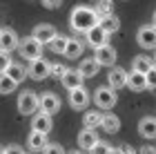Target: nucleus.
I'll list each match as a JSON object with an SVG mask.
<instances>
[{
  "instance_id": "f257e3e1",
  "label": "nucleus",
  "mask_w": 156,
  "mask_h": 154,
  "mask_svg": "<svg viewBox=\"0 0 156 154\" xmlns=\"http://www.w3.org/2000/svg\"><path fill=\"white\" fill-rule=\"evenodd\" d=\"M98 23V13L96 9H91V7H76V9L72 11V16H69V25H72V29L78 31V34H85L89 29V27H94Z\"/></svg>"
},
{
  "instance_id": "e433bc0d",
  "label": "nucleus",
  "mask_w": 156,
  "mask_h": 154,
  "mask_svg": "<svg viewBox=\"0 0 156 154\" xmlns=\"http://www.w3.org/2000/svg\"><path fill=\"white\" fill-rule=\"evenodd\" d=\"M116 152H125V154H132V152H134V148H132V145H120V148H118Z\"/></svg>"
},
{
  "instance_id": "f704fd0d",
  "label": "nucleus",
  "mask_w": 156,
  "mask_h": 154,
  "mask_svg": "<svg viewBox=\"0 0 156 154\" xmlns=\"http://www.w3.org/2000/svg\"><path fill=\"white\" fill-rule=\"evenodd\" d=\"M60 2H62V0H42V5H45L47 9H58Z\"/></svg>"
},
{
  "instance_id": "c9c22d12",
  "label": "nucleus",
  "mask_w": 156,
  "mask_h": 154,
  "mask_svg": "<svg viewBox=\"0 0 156 154\" xmlns=\"http://www.w3.org/2000/svg\"><path fill=\"white\" fill-rule=\"evenodd\" d=\"M2 152H7V154H23V148H20V145H9V148H5Z\"/></svg>"
},
{
  "instance_id": "2f4dec72",
  "label": "nucleus",
  "mask_w": 156,
  "mask_h": 154,
  "mask_svg": "<svg viewBox=\"0 0 156 154\" xmlns=\"http://www.w3.org/2000/svg\"><path fill=\"white\" fill-rule=\"evenodd\" d=\"M112 11V0H98V7H96V13L103 16V13H109Z\"/></svg>"
},
{
  "instance_id": "72a5a7b5",
  "label": "nucleus",
  "mask_w": 156,
  "mask_h": 154,
  "mask_svg": "<svg viewBox=\"0 0 156 154\" xmlns=\"http://www.w3.org/2000/svg\"><path fill=\"white\" fill-rule=\"evenodd\" d=\"M145 76H147V87H156V65H152V69Z\"/></svg>"
},
{
  "instance_id": "4c0bfd02",
  "label": "nucleus",
  "mask_w": 156,
  "mask_h": 154,
  "mask_svg": "<svg viewBox=\"0 0 156 154\" xmlns=\"http://www.w3.org/2000/svg\"><path fill=\"white\" fill-rule=\"evenodd\" d=\"M152 25H154V27H156V11H154V23H152Z\"/></svg>"
},
{
  "instance_id": "f3484780",
  "label": "nucleus",
  "mask_w": 156,
  "mask_h": 154,
  "mask_svg": "<svg viewBox=\"0 0 156 154\" xmlns=\"http://www.w3.org/2000/svg\"><path fill=\"white\" fill-rule=\"evenodd\" d=\"M83 52H85V45L80 43V40L67 36V45H65V52H62V56H65V58H80Z\"/></svg>"
},
{
  "instance_id": "7ed1b4c3",
  "label": "nucleus",
  "mask_w": 156,
  "mask_h": 154,
  "mask_svg": "<svg viewBox=\"0 0 156 154\" xmlns=\"http://www.w3.org/2000/svg\"><path fill=\"white\" fill-rule=\"evenodd\" d=\"M18 52H20V56L27 58V60L38 58V56H42V43H38L34 36L20 38V40H18Z\"/></svg>"
},
{
  "instance_id": "7c9ffc66",
  "label": "nucleus",
  "mask_w": 156,
  "mask_h": 154,
  "mask_svg": "<svg viewBox=\"0 0 156 154\" xmlns=\"http://www.w3.org/2000/svg\"><path fill=\"white\" fill-rule=\"evenodd\" d=\"M42 152H49V154H62V152H65V148H62L60 143H45Z\"/></svg>"
},
{
  "instance_id": "1a4fd4ad",
  "label": "nucleus",
  "mask_w": 156,
  "mask_h": 154,
  "mask_svg": "<svg viewBox=\"0 0 156 154\" xmlns=\"http://www.w3.org/2000/svg\"><path fill=\"white\" fill-rule=\"evenodd\" d=\"M38 107L42 112H47V114H56V112H60V98L56 96L54 92H42L38 96Z\"/></svg>"
},
{
  "instance_id": "473e14b6",
  "label": "nucleus",
  "mask_w": 156,
  "mask_h": 154,
  "mask_svg": "<svg viewBox=\"0 0 156 154\" xmlns=\"http://www.w3.org/2000/svg\"><path fill=\"white\" fill-rule=\"evenodd\" d=\"M9 63H11L9 52H2V49H0V74H2L5 69H7V65H9Z\"/></svg>"
},
{
  "instance_id": "ddd939ff",
  "label": "nucleus",
  "mask_w": 156,
  "mask_h": 154,
  "mask_svg": "<svg viewBox=\"0 0 156 154\" xmlns=\"http://www.w3.org/2000/svg\"><path fill=\"white\" fill-rule=\"evenodd\" d=\"M51 114H47V112H34V118H31V130H38V132H45V134H49L51 132Z\"/></svg>"
},
{
  "instance_id": "cd10ccee",
  "label": "nucleus",
  "mask_w": 156,
  "mask_h": 154,
  "mask_svg": "<svg viewBox=\"0 0 156 154\" xmlns=\"http://www.w3.org/2000/svg\"><path fill=\"white\" fill-rule=\"evenodd\" d=\"M49 49H51L54 54H62L65 52V45H67V36H62V34H56V36L49 40Z\"/></svg>"
},
{
  "instance_id": "0eeeda50",
  "label": "nucleus",
  "mask_w": 156,
  "mask_h": 154,
  "mask_svg": "<svg viewBox=\"0 0 156 154\" xmlns=\"http://www.w3.org/2000/svg\"><path fill=\"white\" fill-rule=\"evenodd\" d=\"M136 40L143 49H156V27L154 25H143L136 34Z\"/></svg>"
},
{
  "instance_id": "58836bf2",
  "label": "nucleus",
  "mask_w": 156,
  "mask_h": 154,
  "mask_svg": "<svg viewBox=\"0 0 156 154\" xmlns=\"http://www.w3.org/2000/svg\"><path fill=\"white\" fill-rule=\"evenodd\" d=\"M154 60H156V56H154Z\"/></svg>"
},
{
  "instance_id": "412c9836",
  "label": "nucleus",
  "mask_w": 156,
  "mask_h": 154,
  "mask_svg": "<svg viewBox=\"0 0 156 154\" xmlns=\"http://www.w3.org/2000/svg\"><path fill=\"white\" fill-rule=\"evenodd\" d=\"M96 141H98V136H96V132L91 130V127H85L80 134H78V148L85 150V152H89L91 145H94Z\"/></svg>"
},
{
  "instance_id": "a211bd4d",
  "label": "nucleus",
  "mask_w": 156,
  "mask_h": 154,
  "mask_svg": "<svg viewBox=\"0 0 156 154\" xmlns=\"http://www.w3.org/2000/svg\"><path fill=\"white\" fill-rule=\"evenodd\" d=\"M138 134L143 138H156V118L154 116H145L138 123Z\"/></svg>"
},
{
  "instance_id": "6ab92c4d",
  "label": "nucleus",
  "mask_w": 156,
  "mask_h": 154,
  "mask_svg": "<svg viewBox=\"0 0 156 154\" xmlns=\"http://www.w3.org/2000/svg\"><path fill=\"white\" fill-rule=\"evenodd\" d=\"M56 34H58V31H56L51 25H36V27H34V34H31V36L36 38L38 43L45 45V43H49V40L56 36Z\"/></svg>"
},
{
  "instance_id": "c756f323",
  "label": "nucleus",
  "mask_w": 156,
  "mask_h": 154,
  "mask_svg": "<svg viewBox=\"0 0 156 154\" xmlns=\"http://www.w3.org/2000/svg\"><path fill=\"white\" fill-rule=\"evenodd\" d=\"M65 72H67V67L62 65V63H54V65H49V76H54V78H60Z\"/></svg>"
},
{
  "instance_id": "c85d7f7f",
  "label": "nucleus",
  "mask_w": 156,
  "mask_h": 154,
  "mask_svg": "<svg viewBox=\"0 0 156 154\" xmlns=\"http://www.w3.org/2000/svg\"><path fill=\"white\" fill-rule=\"evenodd\" d=\"M89 152H98V154H112V152H116L114 148H112L109 143H105V141H96L94 145H91V150Z\"/></svg>"
},
{
  "instance_id": "39448f33",
  "label": "nucleus",
  "mask_w": 156,
  "mask_h": 154,
  "mask_svg": "<svg viewBox=\"0 0 156 154\" xmlns=\"http://www.w3.org/2000/svg\"><path fill=\"white\" fill-rule=\"evenodd\" d=\"M94 58L98 60V65H101V67H112V65H116L118 56H116L114 47L105 43V45H101V47H96V49H94Z\"/></svg>"
},
{
  "instance_id": "f8f14e48",
  "label": "nucleus",
  "mask_w": 156,
  "mask_h": 154,
  "mask_svg": "<svg viewBox=\"0 0 156 154\" xmlns=\"http://www.w3.org/2000/svg\"><path fill=\"white\" fill-rule=\"evenodd\" d=\"M125 87H129L132 92H143V89H147V76H145L143 72H136V69H132V72L127 74Z\"/></svg>"
},
{
  "instance_id": "4468645a",
  "label": "nucleus",
  "mask_w": 156,
  "mask_h": 154,
  "mask_svg": "<svg viewBox=\"0 0 156 154\" xmlns=\"http://www.w3.org/2000/svg\"><path fill=\"white\" fill-rule=\"evenodd\" d=\"M107 83H109V87H114V89H123L125 83H127V72L112 65L109 74H107Z\"/></svg>"
},
{
  "instance_id": "f03ea898",
  "label": "nucleus",
  "mask_w": 156,
  "mask_h": 154,
  "mask_svg": "<svg viewBox=\"0 0 156 154\" xmlns=\"http://www.w3.org/2000/svg\"><path fill=\"white\" fill-rule=\"evenodd\" d=\"M116 101H118V94H116V89L109 87V85L98 87L94 92V103H96L98 109H112L116 105Z\"/></svg>"
},
{
  "instance_id": "20e7f679",
  "label": "nucleus",
  "mask_w": 156,
  "mask_h": 154,
  "mask_svg": "<svg viewBox=\"0 0 156 154\" xmlns=\"http://www.w3.org/2000/svg\"><path fill=\"white\" fill-rule=\"evenodd\" d=\"M38 109V94L31 92V89H25L18 96V112L23 116H31L34 112Z\"/></svg>"
},
{
  "instance_id": "2eb2a0df",
  "label": "nucleus",
  "mask_w": 156,
  "mask_h": 154,
  "mask_svg": "<svg viewBox=\"0 0 156 154\" xmlns=\"http://www.w3.org/2000/svg\"><path fill=\"white\" fill-rule=\"evenodd\" d=\"M83 76H80V72L78 69H67L65 74L60 76V83H62V87L65 89H74V87H80L83 85Z\"/></svg>"
},
{
  "instance_id": "423d86ee",
  "label": "nucleus",
  "mask_w": 156,
  "mask_h": 154,
  "mask_svg": "<svg viewBox=\"0 0 156 154\" xmlns=\"http://www.w3.org/2000/svg\"><path fill=\"white\" fill-rule=\"evenodd\" d=\"M27 74H29V78L34 81H45L49 76V63L45 58H31L29 60V67H27Z\"/></svg>"
},
{
  "instance_id": "aec40b11",
  "label": "nucleus",
  "mask_w": 156,
  "mask_h": 154,
  "mask_svg": "<svg viewBox=\"0 0 156 154\" xmlns=\"http://www.w3.org/2000/svg\"><path fill=\"white\" fill-rule=\"evenodd\" d=\"M98 25L103 27L107 34H116L118 29H120V20L114 16V13H103V16H98Z\"/></svg>"
},
{
  "instance_id": "6e6552de",
  "label": "nucleus",
  "mask_w": 156,
  "mask_h": 154,
  "mask_svg": "<svg viewBox=\"0 0 156 154\" xmlns=\"http://www.w3.org/2000/svg\"><path fill=\"white\" fill-rule=\"evenodd\" d=\"M107 38H109V34L105 31L98 23L85 31V40H87V45L94 47V49H96V47H101V45H105V43H107Z\"/></svg>"
},
{
  "instance_id": "b1692460",
  "label": "nucleus",
  "mask_w": 156,
  "mask_h": 154,
  "mask_svg": "<svg viewBox=\"0 0 156 154\" xmlns=\"http://www.w3.org/2000/svg\"><path fill=\"white\" fill-rule=\"evenodd\" d=\"M5 74H7V76H11V78L16 81V83H23V81L27 78V69L20 65V63H13V60L9 63V65H7Z\"/></svg>"
},
{
  "instance_id": "dca6fc26",
  "label": "nucleus",
  "mask_w": 156,
  "mask_h": 154,
  "mask_svg": "<svg viewBox=\"0 0 156 154\" xmlns=\"http://www.w3.org/2000/svg\"><path fill=\"white\" fill-rule=\"evenodd\" d=\"M98 69H101V65H98L96 58H83L80 65H78V72H80L83 78H94L98 74Z\"/></svg>"
},
{
  "instance_id": "393cba45",
  "label": "nucleus",
  "mask_w": 156,
  "mask_h": 154,
  "mask_svg": "<svg viewBox=\"0 0 156 154\" xmlns=\"http://www.w3.org/2000/svg\"><path fill=\"white\" fill-rule=\"evenodd\" d=\"M101 121H103V112H98V109L85 112V116H83V125L85 127H91V130L101 127Z\"/></svg>"
},
{
  "instance_id": "9d476101",
  "label": "nucleus",
  "mask_w": 156,
  "mask_h": 154,
  "mask_svg": "<svg viewBox=\"0 0 156 154\" xmlns=\"http://www.w3.org/2000/svg\"><path fill=\"white\" fill-rule=\"evenodd\" d=\"M89 98H91V96H89V92L83 85L69 89V105H72L74 109H85L89 105Z\"/></svg>"
},
{
  "instance_id": "a878e982",
  "label": "nucleus",
  "mask_w": 156,
  "mask_h": 154,
  "mask_svg": "<svg viewBox=\"0 0 156 154\" xmlns=\"http://www.w3.org/2000/svg\"><path fill=\"white\" fill-rule=\"evenodd\" d=\"M152 58H147V56H134V63H132V69H136V72H143L147 74L152 69Z\"/></svg>"
},
{
  "instance_id": "9b49d317",
  "label": "nucleus",
  "mask_w": 156,
  "mask_h": 154,
  "mask_svg": "<svg viewBox=\"0 0 156 154\" xmlns=\"http://www.w3.org/2000/svg\"><path fill=\"white\" fill-rule=\"evenodd\" d=\"M18 34L11 29V27H2L0 29V49L2 52H13V49H18Z\"/></svg>"
},
{
  "instance_id": "5701e85b",
  "label": "nucleus",
  "mask_w": 156,
  "mask_h": 154,
  "mask_svg": "<svg viewBox=\"0 0 156 154\" xmlns=\"http://www.w3.org/2000/svg\"><path fill=\"white\" fill-rule=\"evenodd\" d=\"M101 127L107 132V134H116V132L120 130V118H118L116 114H103Z\"/></svg>"
},
{
  "instance_id": "bb28decb",
  "label": "nucleus",
  "mask_w": 156,
  "mask_h": 154,
  "mask_svg": "<svg viewBox=\"0 0 156 154\" xmlns=\"http://www.w3.org/2000/svg\"><path fill=\"white\" fill-rule=\"evenodd\" d=\"M16 87H18V83L11 76H7L5 72L0 74V94H11V92H16Z\"/></svg>"
},
{
  "instance_id": "4be33fe9",
  "label": "nucleus",
  "mask_w": 156,
  "mask_h": 154,
  "mask_svg": "<svg viewBox=\"0 0 156 154\" xmlns=\"http://www.w3.org/2000/svg\"><path fill=\"white\" fill-rule=\"evenodd\" d=\"M45 143H47V134H45V132L31 130L29 138H27V145H29V150L38 152V150H42V148H45Z\"/></svg>"
}]
</instances>
